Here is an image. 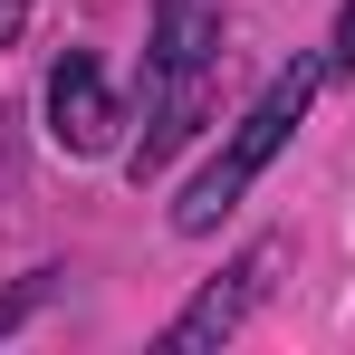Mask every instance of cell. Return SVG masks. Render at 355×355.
<instances>
[{"label":"cell","instance_id":"cell-5","mask_svg":"<svg viewBox=\"0 0 355 355\" xmlns=\"http://www.w3.org/2000/svg\"><path fill=\"white\" fill-rule=\"evenodd\" d=\"M58 288V269H29V279H19V288L0 297V336H10V327H19V317H29V307H39V297Z\"/></svg>","mask_w":355,"mask_h":355},{"label":"cell","instance_id":"cell-2","mask_svg":"<svg viewBox=\"0 0 355 355\" xmlns=\"http://www.w3.org/2000/svg\"><path fill=\"white\" fill-rule=\"evenodd\" d=\"M317 87H327V58H297V67H279V77L259 87V106H250V116L221 135V154H211L192 182H182V202H173V231H182V240H211V231L240 211V192L269 173V164L288 154V135L307 125Z\"/></svg>","mask_w":355,"mask_h":355},{"label":"cell","instance_id":"cell-6","mask_svg":"<svg viewBox=\"0 0 355 355\" xmlns=\"http://www.w3.org/2000/svg\"><path fill=\"white\" fill-rule=\"evenodd\" d=\"M327 77H355V0L336 10V29H327Z\"/></svg>","mask_w":355,"mask_h":355},{"label":"cell","instance_id":"cell-7","mask_svg":"<svg viewBox=\"0 0 355 355\" xmlns=\"http://www.w3.org/2000/svg\"><path fill=\"white\" fill-rule=\"evenodd\" d=\"M19 29H29V0H0V49H10Z\"/></svg>","mask_w":355,"mask_h":355},{"label":"cell","instance_id":"cell-3","mask_svg":"<svg viewBox=\"0 0 355 355\" xmlns=\"http://www.w3.org/2000/svg\"><path fill=\"white\" fill-rule=\"evenodd\" d=\"M279 259H288V240H250L231 269H221V279H211V288H202V297L173 317V327H164V346L192 355V346H221V336H240V327H250V307H259V297H269V279H279Z\"/></svg>","mask_w":355,"mask_h":355},{"label":"cell","instance_id":"cell-1","mask_svg":"<svg viewBox=\"0 0 355 355\" xmlns=\"http://www.w3.org/2000/svg\"><path fill=\"white\" fill-rule=\"evenodd\" d=\"M211 67H221V0H164L154 10V49H144V96H135V144H125L135 182H154L173 164V144L202 116Z\"/></svg>","mask_w":355,"mask_h":355},{"label":"cell","instance_id":"cell-4","mask_svg":"<svg viewBox=\"0 0 355 355\" xmlns=\"http://www.w3.org/2000/svg\"><path fill=\"white\" fill-rule=\"evenodd\" d=\"M116 87H106V67L87 58V49H67L58 67H49V144L58 154H116Z\"/></svg>","mask_w":355,"mask_h":355}]
</instances>
